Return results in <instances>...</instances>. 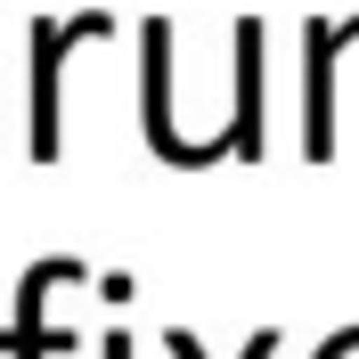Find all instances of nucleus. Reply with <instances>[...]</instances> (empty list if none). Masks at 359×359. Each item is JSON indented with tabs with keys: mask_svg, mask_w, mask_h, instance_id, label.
Returning a JSON list of instances; mask_svg holds the SVG:
<instances>
[{
	"mask_svg": "<svg viewBox=\"0 0 359 359\" xmlns=\"http://www.w3.org/2000/svg\"><path fill=\"white\" fill-rule=\"evenodd\" d=\"M172 351H180V359H196V343H188V335H172ZM245 359H269V335H262V343H253V351H245Z\"/></svg>",
	"mask_w": 359,
	"mask_h": 359,
	"instance_id": "1",
	"label": "nucleus"
}]
</instances>
